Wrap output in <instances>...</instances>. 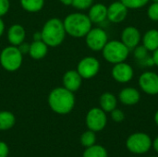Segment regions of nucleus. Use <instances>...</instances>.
Returning a JSON list of instances; mask_svg holds the SVG:
<instances>
[{
    "label": "nucleus",
    "instance_id": "obj_1",
    "mask_svg": "<svg viewBox=\"0 0 158 157\" xmlns=\"http://www.w3.org/2000/svg\"><path fill=\"white\" fill-rule=\"evenodd\" d=\"M49 107L58 115H67L70 113L75 106L74 93L65 87H56L53 89L48 95Z\"/></svg>",
    "mask_w": 158,
    "mask_h": 157
},
{
    "label": "nucleus",
    "instance_id": "obj_2",
    "mask_svg": "<svg viewBox=\"0 0 158 157\" xmlns=\"http://www.w3.org/2000/svg\"><path fill=\"white\" fill-rule=\"evenodd\" d=\"M63 23L67 34L74 38L85 37V35L93 28V23L88 15L81 12L69 14L63 20Z\"/></svg>",
    "mask_w": 158,
    "mask_h": 157
},
{
    "label": "nucleus",
    "instance_id": "obj_3",
    "mask_svg": "<svg viewBox=\"0 0 158 157\" xmlns=\"http://www.w3.org/2000/svg\"><path fill=\"white\" fill-rule=\"evenodd\" d=\"M41 34L42 40L49 47H57L64 42L67 32L63 21L59 19L53 18L44 23Z\"/></svg>",
    "mask_w": 158,
    "mask_h": 157
},
{
    "label": "nucleus",
    "instance_id": "obj_4",
    "mask_svg": "<svg viewBox=\"0 0 158 157\" xmlns=\"http://www.w3.org/2000/svg\"><path fill=\"white\" fill-rule=\"evenodd\" d=\"M130 55V49L120 40H111L102 49L104 59L110 64H118L127 60Z\"/></svg>",
    "mask_w": 158,
    "mask_h": 157
},
{
    "label": "nucleus",
    "instance_id": "obj_5",
    "mask_svg": "<svg viewBox=\"0 0 158 157\" xmlns=\"http://www.w3.org/2000/svg\"><path fill=\"white\" fill-rule=\"evenodd\" d=\"M23 60V55L15 45H9L5 47L0 53V64L2 68L9 72L18 70Z\"/></svg>",
    "mask_w": 158,
    "mask_h": 157
},
{
    "label": "nucleus",
    "instance_id": "obj_6",
    "mask_svg": "<svg viewBox=\"0 0 158 157\" xmlns=\"http://www.w3.org/2000/svg\"><path fill=\"white\" fill-rule=\"evenodd\" d=\"M153 146L150 136L144 132H136L130 135L126 141L127 149L134 155H143Z\"/></svg>",
    "mask_w": 158,
    "mask_h": 157
},
{
    "label": "nucleus",
    "instance_id": "obj_7",
    "mask_svg": "<svg viewBox=\"0 0 158 157\" xmlns=\"http://www.w3.org/2000/svg\"><path fill=\"white\" fill-rule=\"evenodd\" d=\"M85 123L88 130L99 132L103 130L107 124L106 113L100 107H93L86 115Z\"/></svg>",
    "mask_w": 158,
    "mask_h": 157
},
{
    "label": "nucleus",
    "instance_id": "obj_8",
    "mask_svg": "<svg viewBox=\"0 0 158 157\" xmlns=\"http://www.w3.org/2000/svg\"><path fill=\"white\" fill-rule=\"evenodd\" d=\"M108 42V35L106 31L99 27L92 28L85 35V43L88 48L92 51H102L104 46Z\"/></svg>",
    "mask_w": 158,
    "mask_h": 157
},
{
    "label": "nucleus",
    "instance_id": "obj_9",
    "mask_svg": "<svg viewBox=\"0 0 158 157\" xmlns=\"http://www.w3.org/2000/svg\"><path fill=\"white\" fill-rule=\"evenodd\" d=\"M101 65L99 60L94 56H85L80 60L77 66V71L82 79L90 80L94 78L99 70Z\"/></svg>",
    "mask_w": 158,
    "mask_h": 157
},
{
    "label": "nucleus",
    "instance_id": "obj_10",
    "mask_svg": "<svg viewBox=\"0 0 158 157\" xmlns=\"http://www.w3.org/2000/svg\"><path fill=\"white\" fill-rule=\"evenodd\" d=\"M140 89L148 95L158 94V74L155 71L147 70L143 72L138 80Z\"/></svg>",
    "mask_w": 158,
    "mask_h": 157
},
{
    "label": "nucleus",
    "instance_id": "obj_11",
    "mask_svg": "<svg viewBox=\"0 0 158 157\" xmlns=\"http://www.w3.org/2000/svg\"><path fill=\"white\" fill-rule=\"evenodd\" d=\"M111 76L118 83H128L134 77L133 68L126 61L115 64L111 69Z\"/></svg>",
    "mask_w": 158,
    "mask_h": 157
},
{
    "label": "nucleus",
    "instance_id": "obj_12",
    "mask_svg": "<svg viewBox=\"0 0 158 157\" xmlns=\"http://www.w3.org/2000/svg\"><path fill=\"white\" fill-rule=\"evenodd\" d=\"M129 8L119 0L111 3L107 6V19L112 23H120L125 20Z\"/></svg>",
    "mask_w": 158,
    "mask_h": 157
},
{
    "label": "nucleus",
    "instance_id": "obj_13",
    "mask_svg": "<svg viewBox=\"0 0 158 157\" xmlns=\"http://www.w3.org/2000/svg\"><path fill=\"white\" fill-rule=\"evenodd\" d=\"M120 41L130 49H134L142 42V34L138 28L134 26H127L120 34Z\"/></svg>",
    "mask_w": 158,
    "mask_h": 157
},
{
    "label": "nucleus",
    "instance_id": "obj_14",
    "mask_svg": "<svg viewBox=\"0 0 158 157\" xmlns=\"http://www.w3.org/2000/svg\"><path fill=\"white\" fill-rule=\"evenodd\" d=\"M82 80L83 79L79 74L77 69L76 70H74V69L68 70L63 75V79H62L63 87H65L66 89H68L69 91H70L72 93H75L81 88V86L82 84Z\"/></svg>",
    "mask_w": 158,
    "mask_h": 157
},
{
    "label": "nucleus",
    "instance_id": "obj_15",
    "mask_svg": "<svg viewBox=\"0 0 158 157\" xmlns=\"http://www.w3.org/2000/svg\"><path fill=\"white\" fill-rule=\"evenodd\" d=\"M140 99L141 93L134 87H125L118 93V100L124 105H135L139 103Z\"/></svg>",
    "mask_w": 158,
    "mask_h": 157
},
{
    "label": "nucleus",
    "instance_id": "obj_16",
    "mask_svg": "<svg viewBox=\"0 0 158 157\" xmlns=\"http://www.w3.org/2000/svg\"><path fill=\"white\" fill-rule=\"evenodd\" d=\"M88 17L92 23H102L107 19V6L102 3L93 4L89 8Z\"/></svg>",
    "mask_w": 158,
    "mask_h": 157
},
{
    "label": "nucleus",
    "instance_id": "obj_17",
    "mask_svg": "<svg viewBox=\"0 0 158 157\" xmlns=\"http://www.w3.org/2000/svg\"><path fill=\"white\" fill-rule=\"evenodd\" d=\"M26 38V31L20 24H13L7 31V40L11 45L19 46Z\"/></svg>",
    "mask_w": 158,
    "mask_h": 157
},
{
    "label": "nucleus",
    "instance_id": "obj_18",
    "mask_svg": "<svg viewBox=\"0 0 158 157\" xmlns=\"http://www.w3.org/2000/svg\"><path fill=\"white\" fill-rule=\"evenodd\" d=\"M48 45L43 40H35L30 44L29 55L32 59L40 60L44 58L48 53Z\"/></svg>",
    "mask_w": 158,
    "mask_h": 157
},
{
    "label": "nucleus",
    "instance_id": "obj_19",
    "mask_svg": "<svg viewBox=\"0 0 158 157\" xmlns=\"http://www.w3.org/2000/svg\"><path fill=\"white\" fill-rule=\"evenodd\" d=\"M143 45L149 51L154 52L158 48V30L149 29L142 35Z\"/></svg>",
    "mask_w": 158,
    "mask_h": 157
},
{
    "label": "nucleus",
    "instance_id": "obj_20",
    "mask_svg": "<svg viewBox=\"0 0 158 157\" xmlns=\"http://www.w3.org/2000/svg\"><path fill=\"white\" fill-rule=\"evenodd\" d=\"M100 108H102L106 113H110L112 110L117 108L118 98L112 93L106 92L101 94L99 98Z\"/></svg>",
    "mask_w": 158,
    "mask_h": 157
},
{
    "label": "nucleus",
    "instance_id": "obj_21",
    "mask_svg": "<svg viewBox=\"0 0 158 157\" xmlns=\"http://www.w3.org/2000/svg\"><path fill=\"white\" fill-rule=\"evenodd\" d=\"M16 118L10 111H0V130H8L14 127Z\"/></svg>",
    "mask_w": 158,
    "mask_h": 157
},
{
    "label": "nucleus",
    "instance_id": "obj_22",
    "mask_svg": "<svg viewBox=\"0 0 158 157\" xmlns=\"http://www.w3.org/2000/svg\"><path fill=\"white\" fill-rule=\"evenodd\" d=\"M20 5L24 10L31 13H35L43 9L44 0H20Z\"/></svg>",
    "mask_w": 158,
    "mask_h": 157
},
{
    "label": "nucleus",
    "instance_id": "obj_23",
    "mask_svg": "<svg viewBox=\"0 0 158 157\" xmlns=\"http://www.w3.org/2000/svg\"><path fill=\"white\" fill-rule=\"evenodd\" d=\"M82 157H108V154L104 146L94 144L85 149Z\"/></svg>",
    "mask_w": 158,
    "mask_h": 157
},
{
    "label": "nucleus",
    "instance_id": "obj_24",
    "mask_svg": "<svg viewBox=\"0 0 158 157\" xmlns=\"http://www.w3.org/2000/svg\"><path fill=\"white\" fill-rule=\"evenodd\" d=\"M95 143H96V135H95L94 131L88 130H86L85 132H83L81 134V143L85 148L95 144Z\"/></svg>",
    "mask_w": 158,
    "mask_h": 157
},
{
    "label": "nucleus",
    "instance_id": "obj_25",
    "mask_svg": "<svg viewBox=\"0 0 158 157\" xmlns=\"http://www.w3.org/2000/svg\"><path fill=\"white\" fill-rule=\"evenodd\" d=\"M133 56L137 61L142 63L146 57L149 56V51L143 44L142 45L139 44L133 49Z\"/></svg>",
    "mask_w": 158,
    "mask_h": 157
},
{
    "label": "nucleus",
    "instance_id": "obj_26",
    "mask_svg": "<svg viewBox=\"0 0 158 157\" xmlns=\"http://www.w3.org/2000/svg\"><path fill=\"white\" fill-rule=\"evenodd\" d=\"M129 9H139L145 6L150 0H119Z\"/></svg>",
    "mask_w": 158,
    "mask_h": 157
},
{
    "label": "nucleus",
    "instance_id": "obj_27",
    "mask_svg": "<svg viewBox=\"0 0 158 157\" xmlns=\"http://www.w3.org/2000/svg\"><path fill=\"white\" fill-rule=\"evenodd\" d=\"M94 4V0H73L72 5L78 10H86L89 9Z\"/></svg>",
    "mask_w": 158,
    "mask_h": 157
},
{
    "label": "nucleus",
    "instance_id": "obj_28",
    "mask_svg": "<svg viewBox=\"0 0 158 157\" xmlns=\"http://www.w3.org/2000/svg\"><path fill=\"white\" fill-rule=\"evenodd\" d=\"M147 17L153 21H158V2H153L148 6Z\"/></svg>",
    "mask_w": 158,
    "mask_h": 157
},
{
    "label": "nucleus",
    "instance_id": "obj_29",
    "mask_svg": "<svg viewBox=\"0 0 158 157\" xmlns=\"http://www.w3.org/2000/svg\"><path fill=\"white\" fill-rule=\"evenodd\" d=\"M110 116L113 121L117 122V123H120L125 119V114L122 110L118 109V108H115L114 110H112L110 112Z\"/></svg>",
    "mask_w": 158,
    "mask_h": 157
},
{
    "label": "nucleus",
    "instance_id": "obj_30",
    "mask_svg": "<svg viewBox=\"0 0 158 157\" xmlns=\"http://www.w3.org/2000/svg\"><path fill=\"white\" fill-rule=\"evenodd\" d=\"M10 7L9 0H0V18L5 16Z\"/></svg>",
    "mask_w": 158,
    "mask_h": 157
},
{
    "label": "nucleus",
    "instance_id": "obj_31",
    "mask_svg": "<svg viewBox=\"0 0 158 157\" xmlns=\"http://www.w3.org/2000/svg\"><path fill=\"white\" fill-rule=\"evenodd\" d=\"M9 154L8 145L5 142H0V157H7Z\"/></svg>",
    "mask_w": 158,
    "mask_h": 157
},
{
    "label": "nucleus",
    "instance_id": "obj_32",
    "mask_svg": "<svg viewBox=\"0 0 158 157\" xmlns=\"http://www.w3.org/2000/svg\"><path fill=\"white\" fill-rule=\"evenodd\" d=\"M18 48L19 49V51L22 53V55H24V54H28L29 53V50H30V44L29 43H20L19 46H18Z\"/></svg>",
    "mask_w": 158,
    "mask_h": 157
},
{
    "label": "nucleus",
    "instance_id": "obj_33",
    "mask_svg": "<svg viewBox=\"0 0 158 157\" xmlns=\"http://www.w3.org/2000/svg\"><path fill=\"white\" fill-rule=\"evenodd\" d=\"M152 58H153V61H154L155 66H157L158 67V48L153 52Z\"/></svg>",
    "mask_w": 158,
    "mask_h": 157
},
{
    "label": "nucleus",
    "instance_id": "obj_34",
    "mask_svg": "<svg viewBox=\"0 0 158 157\" xmlns=\"http://www.w3.org/2000/svg\"><path fill=\"white\" fill-rule=\"evenodd\" d=\"M4 31H5V23H4L3 19L0 18V37L3 35Z\"/></svg>",
    "mask_w": 158,
    "mask_h": 157
},
{
    "label": "nucleus",
    "instance_id": "obj_35",
    "mask_svg": "<svg viewBox=\"0 0 158 157\" xmlns=\"http://www.w3.org/2000/svg\"><path fill=\"white\" fill-rule=\"evenodd\" d=\"M153 147H154L155 151L158 154V136L154 140V142H153Z\"/></svg>",
    "mask_w": 158,
    "mask_h": 157
},
{
    "label": "nucleus",
    "instance_id": "obj_36",
    "mask_svg": "<svg viewBox=\"0 0 158 157\" xmlns=\"http://www.w3.org/2000/svg\"><path fill=\"white\" fill-rule=\"evenodd\" d=\"M59 1H60L63 5H65V6H71L73 0H59Z\"/></svg>",
    "mask_w": 158,
    "mask_h": 157
},
{
    "label": "nucleus",
    "instance_id": "obj_37",
    "mask_svg": "<svg viewBox=\"0 0 158 157\" xmlns=\"http://www.w3.org/2000/svg\"><path fill=\"white\" fill-rule=\"evenodd\" d=\"M154 119H155V122H156V126H158V110L156 111V114H155Z\"/></svg>",
    "mask_w": 158,
    "mask_h": 157
},
{
    "label": "nucleus",
    "instance_id": "obj_38",
    "mask_svg": "<svg viewBox=\"0 0 158 157\" xmlns=\"http://www.w3.org/2000/svg\"><path fill=\"white\" fill-rule=\"evenodd\" d=\"M153 2H158V0H152Z\"/></svg>",
    "mask_w": 158,
    "mask_h": 157
},
{
    "label": "nucleus",
    "instance_id": "obj_39",
    "mask_svg": "<svg viewBox=\"0 0 158 157\" xmlns=\"http://www.w3.org/2000/svg\"><path fill=\"white\" fill-rule=\"evenodd\" d=\"M151 157H158V156H151Z\"/></svg>",
    "mask_w": 158,
    "mask_h": 157
}]
</instances>
